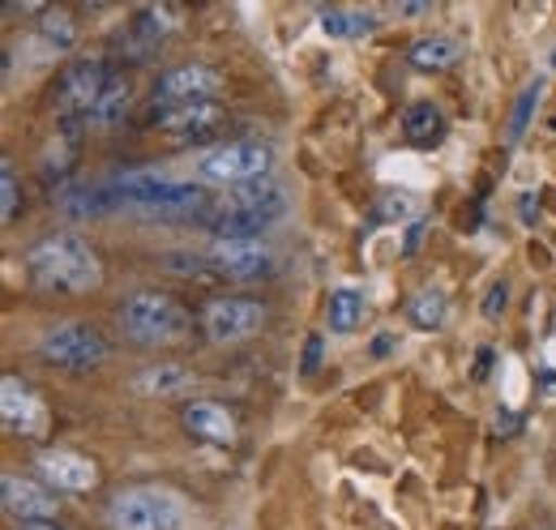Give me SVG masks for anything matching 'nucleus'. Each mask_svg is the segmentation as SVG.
Segmentation results:
<instances>
[{"instance_id":"obj_1","label":"nucleus","mask_w":556,"mask_h":530,"mask_svg":"<svg viewBox=\"0 0 556 530\" xmlns=\"http://www.w3.org/2000/svg\"><path fill=\"white\" fill-rule=\"evenodd\" d=\"M26 269L35 274V282L70 291V295H86L103 282V262L90 249V240H81L77 231H52L39 236L26 249Z\"/></svg>"},{"instance_id":"obj_9","label":"nucleus","mask_w":556,"mask_h":530,"mask_svg":"<svg viewBox=\"0 0 556 530\" xmlns=\"http://www.w3.org/2000/svg\"><path fill=\"white\" fill-rule=\"evenodd\" d=\"M210 278H227V282H262L275 269V253L262 240H214L202 253Z\"/></svg>"},{"instance_id":"obj_4","label":"nucleus","mask_w":556,"mask_h":530,"mask_svg":"<svg viewBox=\"0 0 556 530\" xmlns=\"http://www.w3.org/2000/svg\"><path fill=\"white\" fill-rule=\"evenodd\" d=\"M270 167H275L270 146H262V141H223V146H214L198 159V185L244 189V185L266 180Z\"/></svg>"},{"instance_id":"obj_32","label":"nucleus","mask_w":556,"mask_h":530,"mask_svg":"<svg viewBox=\"0 0 556 530\" xmlns=\"http://www.w3.org/2000/svg\"><path fill=\"white\" fill-rule=\"evenodd\" d=\"M540 530H556V527H540Z\"/></svg>"},{"instance_id":"obj_23","label":"nucleus","mask_w":556,"mask_h":530,"mask_svg":"<svg viewBox=\"0 0 556 530\" xmlns=\"http://www.w3.org/2000/svg\"><path fill=\"white\" fill-rule=\"evenodd\" d=\"M321 30L330 39H359L368 30H377V13H359V9H326L321 13Z\"/></svg>"},{"instance_id":"obj_24","label":"nucleus","mask_w":556,"mask_h":530,"mask_svg":"<svg viewBox=\"0 0 556 530\" xmlns=\"http://www.w3.org/2000/svg\"><path fill=\"white\" fill-rule=\"evenodd\" d=\"M39 35H43L48 48L73 52V43H77V22H73V13H65V9H43V13H39Z\"/></svg>"},{"instance_id":"obj_22","label":"nucleus","mask_w":556,"mask_h":530,"mask_svg":"<svg viewBox=\"0 0 556 530\" xmlns=\"http://www.w3.org/2000/svg\"><path fill=\"white\" fill-rule=\"evenodd\" d=\"M129 99H134L129 81H125L121 73H112V81H108L103 99H99V103H94V112H90V125H94V129H112V125H121V121H125V112H129Z\"/></svg>"},{"instance_id":"obj_27","label":"nucleus","mask_w":556,"mask_h":530,"mask_svg":"<svg viewBox=\"0 0 556 530\" xmlns=\"http://www.w3.org/2000/svg\"><path fill=\"white\" fill-rule=\"evenodd\" d=\"M505 300H509V282L501 278V282H492L484 295V304H480V313H484L488 321H501V313H505Z\"/></svg>"},{"instance_id":"obj_30","label":"nucleus","mask_w":556,"mask_h":530,"mask_svg":"<svg viewBox=\"0 0 556 530\" xmlns=\"http://www.w3.org/2000/svg\"><path fill=\"white\" fill-rule=\"evenodd\" d=\"M505 419H496V432H514L518 428V419H514V411H501Z\"/></svg>"},{"instance_id":"obj_6","label":"nucleus","mask_w":556,"mask_h":530,"mask_svg":"<svg viewBox=\"0 0 556 530\" xmlns=\"http://www.w3.org/2000/svg\"><path fill=\"white\" fill-rule=\"evenodd\" d=\"M108 527L112 530H180L185 505L163 488H129L108 501Z\"/></svg>"},{"instance_id":"obj_10","label":"nucleus","mask_w":556,"mask_h":530,"mask_svg":"<svg viewBox=\"0 0 556 530\" xmlns=\"http://www.w3.org/2000/svg\"><path fill=\"white\" fill-rule=\"evenodd\" d=\"M0 501H4V514L17 518L22 527H35V522H52L61 514V492H52L43 479H26L17 470H4L0 479Z\"/></svg>"},{"instance_id":"obj_7","label":"nucleus","mask_w":556,"mask_h":530,"mask_svg":"<svg viewBox=\"0 0 556 530\" xmlns=\"http://www.w3.org/2000/svg\"><path fill=\"white\" fill-rule=\"evenodd\" d=\"M266 326V304L253 295H214L202 304V333L210 346L244 342Z\"/></svg>"},{"instance_id":"obj_21","label":"nucleus","mask_w":556,"mask_h":530,"mask_svg":"<svg viewBox=\"0 0 556 530\" xmlns=\"http://www.w3.org/2000/svg\"><path fill=\"white\" fill-rule=\"evenodd\" d=\"M364 295L359 291H351V287H339V291H330V300H326V326L334 333H351L359 330V321H364Z\"/></svg>"},{"instance_id":"obj_18","label":"nucleus","mask_w":556,"mask_h":530,"mask_svg":"<svg viewBox=\"0 0 556 530\" xmlns=\"http://www.w3.org/2000/svg\"><path fill=\"white\" fill-rule=\"evenodd\" d=\"M458 56H463V48L454 35H424L407 48V61L419 73H441V68L458 65Z\"/></svg>"},{"instance_id":"obj_20","label":"nucleus","mask_w":556,"mask_h":530,"mask_svg":"<svg viewBox=\"0 0 556 530\" xmlns=\"http://www.w3.org/2000/svg\"><path fill=\"white\" fill-rule=\"evenodd\" d=\"M441 132H445V116H441L437 103L419 99V103H412V108L403 112V137H407V141L432 146V141H441Z\"/></svg>"},{"instance_id":"obj_8","label":"nucleus","mask_w":556,"mask_h":530,"mask_svg":"<svg viewBox=\"0 0 556 530\" xmlns=\"http://www.w3.org/2000/svg\"><path fill=\"white\" fill-rule=\"evenodd\" d=\"M108 81H112V73H108V65H103L99 56H81V61H73V65L61 73L56 94H52L56 116H61L65 125L90 121V112H94V103L103 99Z\"/></svg>"},{"instance_id":"obj_15","label":"nucleus","mask_w":556,"mask_h":530,"mask_svg":"<svg viewBox=\"0 0 556 530\" xmlns=\"http://www.w3.org/2000/svg\"><path fill=\"white\" fill-rule=\"evenodd\" d=\"M218 103L214 99H198V103H167V108H154V125L176 137V141H202L206 132L218 129Z\"/></svg>"},{"instance_id":"obj_28","label":"nucleus","mask_w":556,"mask_h":530,"mask_svg":"<svg viewBox=\"0 0 556 530\" xmlns=\"http://www.w3.org/2000/svg\"><path fill=\"white\" fill-rule=\"evenodd\" d=\"M321 351H326V346H321V333H308V338H304V359H300V373H304V377H313V373H317Z\"/></svg>"},{"instance_id":"obj_2","label":"nucleus","mask_w":556,"mask_h":530,"mask_svg":"<svg viewBox=\"0 0 556 530\" xmlns=\"http://www.w3.org/2000/svg\"><path fill=\"white\" fill-rule=\"evenodd\" d=\"M116 326L134 346H176L193 330V313L185 308L180 295H172L163 287H141L121 300Z\"/></svg>"},{"instance_id":"obj_25","label":"nucleus","mask_w":556,"mask_h":530,"mask_svg":"<svg viewBox=\"0 0 556 530\" xmlns=\"http://www.w3.org/2000/svg\"><path fill=\"white\" fill-rule=\"evenodd\" d=\"M17 210H22L17 167H13V159L4 154V159H0V218H4V223H13V218H17Z\"/></svg>"},{"instance_id":"obj_19","label":"nucleus","mask_w":556,"mask_h":530,"mask_svg":"<svg viewBox=\"0 0 556 530\" xmlns=\"http://www.w3.org/2000/svg\"><path fill=\"white\" fill-rule=\"evenodd\" d=\"M407 321L424 333L445 330V321H450V300H445V291H437V287H419L416 295L407 300Z\"/></svg>"},{"instance_id":"obj_12","label":"nucleus","mask_w":556,"mask_h":530,"mask_svg":"<svg viewBox=\"0 0 556 530\" xmlns=\"http://www.w3.org/2000/svg\"><path fill=\"white\" fill-rule=\"evenodd\" d=\"M218 90H223V73H218L214 65H198V61H193V65H176L154 81V108L214 99Z\"/></svg>"},{"instance_id":"obj_11","label":"nucleus","mask_w":556,"mask_h":530,"mask_svg":"<svg viewBox=\"0 0 556 530\" xmlns=\"http://www.w3.org/2000/svg\"><path fill=\"white\" fill-rule=\"evenodd\" d=\"M0 419L22 441H39L48 432V406L22 377H4L0 381Z\"/></svg>"},{"instance_id":"obj_16","label":"nucleus","mask_w":556,"mask_h":530,"mask_svg":"<svg viewBox=\"0 0 556 530\" xmlns=\"http://www.w3.org/2000/svg\"><path fill=\"white\" fill-rule=\"evenodd\" d=\"M193 381H198V377H193V368L163 359V364H150V368L134 373V381H129V386H134V394H141V398H172V394H185Z\"/></svg>"},{"instance_id":"obj_14","label":"nucleus","mask_w":556,"mask_h":530,"mask_svg":"<svg viewBox=\"0 0 556 530\" xmlns=\"http://www.w3.org/2000/svg\"><path fill=\"white\" fill-rule=\"evenodd\" d=\"M180 424L193 441L202 445H231L236 441V411L227 402H214V398H193L185 411H180Z\"/></svg>"},{"instance_id":"obj_5","label":"nucleus","mask_w":556,"mask_h":530,"mask_svg":"<svg viewBox=\"0 0 556 530\" xmlns=\"http://www.w3.org/2000/svg\"><path fill=\"white\" fill-rule=\"evenodd\" d=\"M35 355L48 368H61V373H94V368L108 364L112 342H108V333L86 326V321H65V326H56V330L39 338Z\"/></svg>"},{"instance_id":"obj_17","label":"nucleus","mask_w":556,"mask_h":530,"mask_svg":"<svg viewBox=\"0 0 556 530\" xmlns=\"http://www.w3.org/2000/svg\"><path fill=\"white\" fill-rule=\"evenodd\" d=\"M56 205H61V214L65 218H99V214H108L112 210V198H108V189H103V180H70L61 193H56Z\"/></svg>"},{"instance_id":"obj_26","label":"nucleus","mask_w":556,"mask_h":530,"mask_svg":"<svg viewBox=\"0 0 556 530\" xmlns=\"http://www.w3.org/2000/svg\"><path fill=\"white\" fill-rule=\"evenodd\" d=\"M540 94H544V81H531V86L518 94V103H514V116H509V146L522 137L527 121H531V112H535V103H540Z\"/></svg>"},{"instance_id":"obj_29","label":"nucleus","mask_w":556,"mask_h":530,"mask_svg":"<svg viewBox=\"0 0 556 530\" xmlns=\"http://www.w3.org/2000/svg\"><path fill=\"white\" fill-rule=\"evenodd\" d=\"M390 351H394V333H377L372 338V359H386Z\"/></svg>"},{"instance_id":"obj_3","label":"nucleus","mask_w":556,"mask_h":530,"mask_svg":"<svg viewBox=\"0 0 556 530\" xmlns=\"http://www.w3.org/2000/svg\"><path fill=\"white\" fill-rule=\"evenodd\" d=\"M278 214H282V193L270 180H257L231 189V198L206 214V227L214 240H262V231L278 223Z\"/></svg>"},{"instance_id":"obj_31","label":"nucleus","mask_w":556,"mask_h":530,"mask_svg":"<svg viewBox=\"0 0 556 530\" xmlns=\"http://www.w3.org/2000/svg\"><path fill=\"white\" fill-rule=\"evenodd\" d=\"M17 530H61L56 522H35V527H17Z\"/></svg>"},{"instance_id":"obj_13","label":"nucleus","mask_w":556,"mask_h":530,"mask_svg":"<svg viewBox=\"0 0 556 530\" xmlns=\"http://www.w3.org/2000/svg\"><path fill=\"white\" fill-rule=\"evenodd\" d=\"M35 475L52 488V492H90L99 488V466L77 450H43L35 454Z\"/></svg>"}]
</instances>
